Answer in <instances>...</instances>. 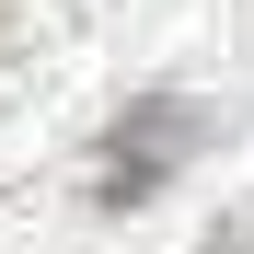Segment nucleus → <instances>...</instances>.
I'll list each match as a JSON object with an SVG mask.
<instances>
[{"label": "nucleus", "instance_id": "obj_1", "mask_svg": "<svg viewBox=\"0 0 254 254\" xmlns=\"http://www.w3.org/2000/svg\"><path fill=\"white\" fill-rule=\"evenodd\" d=\"M196 150H208V116H196V104H127L116 139H104V162H93V196H104V208H139V196L174 185Z\"/></svg>", "mask_w": 254, "mask_h": 254}, {"label": "nucleus", "instance_id": "obj_2", "mask_svg": "<svg viewBox=\"0 0 254 254\" xmlns=\"http://www.w3.org/2000/svg\"><path fill=\"white\" fill-rule=\"evenodd\" d=\"M208 254H254V231H243V220H220V231H208Z\"/></svg>", "mask_w": 254, "mask_h": 254}]
</instances>
